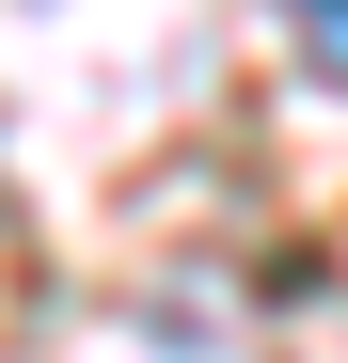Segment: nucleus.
<instances>
[{"mask_svg":"<svg viewBox=\"0 0 348 363\" xmlns=\"http://www.w3.org/2000/svg\"><path fill=\"white\" fill-rule=\"evenodd\" d=\"M285 16H301V32L332 48V64H348V0H285Z\"/></svg>","mask_w":348,"mask_h":363,"instance_id":"nucleus-1","label":"nucleus"}]
</instances>
